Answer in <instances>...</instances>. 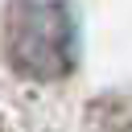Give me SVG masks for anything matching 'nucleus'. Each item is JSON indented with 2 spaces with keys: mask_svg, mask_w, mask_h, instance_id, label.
I'll list each match as a JSON object with an SVG mask.
<instances>
[{
  "mask_svg": "<svg viewBox=\"0 0 132 132\" xmlns=\"http://www.w3.org/2000/svg\"><path fill=\"white\" fill-rule=\"evenodd\" d=\"M4 58L21 78L54 82L78 62V21L62 0H8Z\"/></svg>",
  "mask_w": 132,
  "mask_h": 132,
  "instance_id": "f257e3e1",
  "label": "nucleus"
}]
</instances>
